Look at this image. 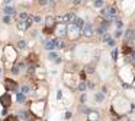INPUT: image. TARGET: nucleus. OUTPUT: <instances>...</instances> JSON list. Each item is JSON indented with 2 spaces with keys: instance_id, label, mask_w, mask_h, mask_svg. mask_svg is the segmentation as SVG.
Masks as SVG:
<instances>
[{
  "instance_id": "13",
  "label": "nucleus",
  "mask_w": 135,
  "mask_h": 121,
  "mask_svg": "<svg viewBox=\"0 0 135 121\" xmlns=\"http://www.w3.org/2000/svg\"><path fill=\"white\" fill-rule=\"evenodd\" d=\"M48 56H49V59H55V61L58 59V55H57L55 52H49V55H48Z\"/></svg>"
},
{
  "instance_id": "4",
  "label": "nucleus",
  "mask_w": 135,
  "mask_h": 121,
  "mask_svg": "<svg viewBox=\"0 0 135 121\" xmlns=\"http://www.w3.org/2000/svg\"><path fill=\"white\" fill-rule=\"evenodd\" d=\"M5 86H6V89H9V91H12V89H16L18 88V84L15 82L13 79H5Z\"/></svg>"
},
{
  "instance_id": "22",
  "label": "nucleus",
  "mask_w": 135,
  "mask_h": 121,
  "mask_svg": "<svg viewBox=\"0 0 135 121\" xmlns=\"http://www.w3.org/2000/svg\"><path fill=\"white\" fill-rule=\"evenodd\" d=\"M28 91H29V86H28V85L22 86V92H23V94H25V92H28Z\"/></svg>"
},
{
  "instance_id": "25",
  "label": "nucleus",
  "mask_w": 135,
  "mask_h": 121,
  "mask_svg": "<svg viewBox=\"0 0 135 121\" xmlns=\"http://www.w3.org/2000/svg\"><path fill=\"white\" fill-rule=\"evenodd\" d=\"M60 35H65V28L64 26H61V29H60Z\"/></svg>"
},
{
  "instance_id": "19",
  "label": "nucleus",
  "mask_w": 135,
  "mask_h": 121,
  "mask_svg": "<svg viewBox=\"0 0 135 121\" xmlns=\"http://www.w3.org/2000/svg\"><path fill=\"white\" fill-rule=\"evenodd\" d=\"M122 26H123V23L121 22V20H116V28H118V30H122Z\"/></svg>"
},
{
  "instance_id": "23",
  "label": "nucleus",
  "mask_w": 135,
  "mask_h": 121,
  "mask_svg": "<svg viewBox=\"0 0 135 121\" xmlns=\"http://www.w3.org/2000/svg\"><path fill=\"white\" fill-rule=\"evenodd\" d=\"M121 35H122V30H116L115 32V38H121Z\"/></svg>"
},
{
  "instance_id": "16",
  "label": "nucleus",
  "mask_w": 135,
  "mask_h": 121,
  "mask_svg": "<svg viewBox=\"0 0 135 121\" xmlns=\"http://www.w3.org/2000/svg\"><path fill=\"white\" fill-rule=\"evenodd\" d=\"M96 32H97V33H100V35H102V33H105V32H106V28H105V26H100V28L97 29Z\"/></svg>"
},
{
  "instance_id": "24",
  "label": "nucleus",
  "mask_w": 135,
  "mask_h": 121,
  "mask_svg": "<svg viewBox=\"0 0 135 121\" xmlns=\"http://www.w3.org/2000/svg\"><path fill=\"white\" fill-rule=\"evenodd\" d=\"M112 56H113V59H116V58H118V51H116V49L112 52Z\"/></svg>"
},
{
  "instance_id": "32",
  "label": "nucleus",
  "mask_w": 135,
  "mask_h": 121,
  "mask_svg": "<svg viewBox=\"0 0 135 121\" xmlns=\"http://www.w3.org/2000/svg\"><path fill=\"white\" fill-rule=\"evenodd\" d=\"M57 95H58V98H61V97H63V92L58 91V92H57Z\"/></svg>"
},
{
  "instance_id": "15",
  "label": "nucleus",
  "mask_w": 135,
  "mask_h": 121,
  "mask_svg": "<svg viewBox=\"0 0 135 121\" xmlns=\"http://www.w3.org/2000/svg\"><path fill=\"white\" fill-rule=\"evenodd\" d=\"M19 68H20V65H15L12 68V72L13 74H19Z\"/></svg>"
},
{
  "instance_id": "6",
  "label": "nucleus",
  "mask_w": 135,
  "mask_h": 121,
  "mask_svg": "<svg viewBox=\"0 0 135 121\" xmlns=\"http://www.w3.org/2000/svg\"><path fill=\"white\" fill-rule=\"evenodd\" d=\"M45 49L54 51V49H55V42H54V40H47V42H45Z\"/></svg>"
},
{
  "instance_id": "34",
  "label": "nucleus",
  "mask_w": 135,
  "mask_h": 121,
  "mask_svg": "<svg viewBox=\"0 0 135 121\" xmlns=\"http://www.w3.org/2000/svg\"><path fill=\"white\" fill-rule=\"evenodd\" d=\"M25 121H28V120H25Z\"/></svg>"
},
{
  "instance_id": "27",
  "label": "nucleus",
  "mask_w": 135,
  "mask_h": 121,
  "mask_svg": "<svg viewBox=\"0 0 135 121\" xmlns=\"http://www.w3.org/2000/svg\"><path fill=\"white\" fill-rule=\"evenodd\" d=\"M34 69H35V66L32 65V66H29V68H28V72H29V74H32V72H34Z\"/></svg>"
},
{
  "instance_id": "12",
  "label": "nucleus",
  "mask_w": 135,
  "mask_h": 121,
  "mask_svg": "<svg viewBox=\"0 0 135 121\" xmlns=\"http://www.w3.org/2000/svg\"><path fill=\"white\" fill-rule=\"evenodd\" d=\"M16 99H18V102H23V101H25V95H23V94H18V95H16Z\"/></svg>"
},
{
  "instance_id": "18",
  "label": "nucleus",
  "mask_w": 135,
  "mask_h": 121,
  "mask_svg": "<svg viewBox=\"0 0 135 121\" xmlns=\"http://www.w3.org/2000/svg\"><path fill=\"white\" fill-rule=\"evenodd\" d=\"M54 32V26H47V29H45V33H52Z\"/></svg>"
},
{
  "instance_id": "14",
  "label": "nucleus",
  "mask_w": 135,
  "mask_h": 121,
  "mask_svg": "<svg viewBox=\"0 0 135 121\" xmlns=\"http://www.w3.org/2000/svg\"><path fill=\"white\" fill-rule=\"evenodd\" d=\"M19 17H20V22H25V20L29 17V15H26V13H22V15H20Z\"/></svg>"
},
{
  "instance_id": "17",
  "label": "nucleus",
  "mask_w": 135,
  "mask_h": 121,
  "mask_svg": "<svg viewBox=\"0 0 135 121\" xmlns=\"http://www.w3.org/2000/svg\"><path fill=\"white\" fill-rule=\"evenodd\" d=\"M18 46H19V48H22V49H23V48H26V42H25V40H19Z\"/></svg>"
},
{
  "instance_id": "3",
  "label": "nucleus",
  "mask_w": 135,
  "mask_h": 121,
  "mask_svg": "<svg viewBox=\"0 0 135 121\" xmlns=\"http://www.w3.org/2000/svg\"><path fill=\"white\" fill-rule=\"evenodd\" d=\"M60 20H61L63 23H74V20H76V15H74V13H67V15H64Z\"/></svg>"
},
{
  "instance_id": "2",
  "label": "nucleus",
  "mask_w": 135,
  "mask_h": 121,
  "mask_svg": "<svg viewBox=\"0 0 135 121\" xmlns=\"http://www.w3.org/2000/svg\"><path fill=\"white\" fill-rule=\"evenodd\" d=\"M0 102H2V105H3L5 108H7V107H10V104H12V98H10L9 94H5V95L0 97Z\"/></svg>"
},
{
  "instance_id": "10",
  "label": "nucleus",
  "mask_w": 135,
  "mask_h": 121,
  "mask_svg": "<svg viewBox=\"0 0 135 121\" xmlns=\"http://www.w3.org/2000/svg\"><path fill=\"white\" fill-rule=\"evenodd\" d=\"M3 121H18V117L16 115H7Z\"/></svg>"
},
{
  "instance_id": "31",
  "label": "nucleus",
  "mask_w": 135,
  "mask_h": 121,
  "mask_svg": "<svg viewBox=\"0 0 135 121\" xmlns=\"http://www.w3.org/2000/svg\"><path fill=\"white\" fill-rule=\"evenodd\" d=\"M87 86H89V88H93V86H94V85H93V82H89Z\"/></svg>"
},
{
  "instance_id": "29",
  "label": "nucleus",
  "mask_w": 135,
  "mask_h": 121,
  "mask_svg": "<svg viewBox=\"0 0 135 121\" xmlns=\"http://www.w3.org/2000/svg\"><path fill=\"white\" fill-rule=\"evenodd\" d=\"M3 20H5L6 23H9V22H10V17H9V16H5V19H3Z\"/></svg>"
},
{
  "instance_id": "8",
  "label": "nucleus",
  "mask_w": 135,
  "mask_h": 121,
  "mask_svg": "<svg viewBox=\"0 0 135 121\" xmlns=\"http://www.w3.org/2000/svg\"><path fill=\"white\" fill-rule=\"evenodd\" d=\"M5 13L6 15H15V9H13L12 6H6L5 7Z\"/></svg>"
},
{
  "instance_id": "9",
  "label": "nucleus",
  "mask_w": 135,
  "mask_h": 121,
  "mask_svg": "<svg viewBox=\"0 0 135 121\" xmlns=\"http://www.w3.org/2000/svg\"><path fill=\"white\" fill-rule=\"evenodd\" d=\"M103 94H102V92H99V94H96V95H94V101H97V102H102V101H103Z\"/></svg>"
},
{
  "instance_id": "33",
  "label": "nucleus",
  "mask_w": 135,
  "mask_h": 121,
  "mask_svg": "<svg viewBox=\"0 0 135 121\" xmlns=\"http://www.w3.org/2000/svg\"><path fill=\"white\" fill-rule=\"evenodd\" d=\"M132 59L135 61V52H132Z\"/></svg>"
},
{
  "instance_id": "21",
  "label": "nucleus",
  "mask_w": 135,
  "mask_h": 121,
  "mask_svg": "<svg viewBox=\"0 0 135 121\" xmlns=\"http://www.w3.org/2000/svg\"><path fill=\"white\" fill-rule=\"evenodd\" d=\"M106 42H107V45H111V46H113V45H115V40H113V39H111V38H109V39L106 40Z\"/></svg>"
},
{
  "instance_id": "20",
  "label": "nucleus",
  "mask_w": 135,
  "mask_h": 121,
  "mask_svg": "<svg viewBox=\"0 0 135 121\" xmlns=\"http://www.w3.org/2000/svg\"><path fill=\"white\" fill-rule=\"evenodd\" d=\"M32 20H34V22H36V23H39V22H41V16H38V15H36V16L32 17Z\"/></svg>"
},
{
  "instance_id": "1",
  "label": "nucleus",
  "mask_w": 135,
  "mask_h": 121,
  "mask_svg": "<svg viewBox=\"0 0 135 121\" xmlns=\"http://www.w3.org/2000/svg\"><path fill=\"white\" fill-rule=\"evenodd\" d=\"M118 15V9L116 6H107L105 10H103V16H105V19L109 22V20H112L113 17Z\"/></svg>"
},
{
  "instance_id": "7",
  "label": "nucleus",
  "mask_w": 135,
  "mask_h": 121,
  "mask_svg": "<svg viewBox=\"0 0 135 121\" xmlns=\"http://www.w3.org/2000/svg\"><path fill=\"white\" fill-rule=\"evenodd\" d=\"M68 32H70V33L73 35V33H77V32H80V29L77 28L74 23H71V25H70V28H68Z\"/></svg>"
},
{
  "instance_id": "26",
  "label": "nucleus",
  "mask_w": 135,
  "mask_h": 121,
  "mask_svg": "<svg viewBox=\"0 0 135 121\" xmlns=\"http://www.w3.org/2000/svg\"><path fill=\"white\" fill-rule=\"evenodd\" d=\"M38 5H42V6H45V5H52V3H49V2H38Z\"/></svg>"
},
{
  "instance_id": "5",
  "label": "nucleus",
  "mask_w": 135,
  "mask_h": 121,
  "mask_svg": "<svg viewBox=\"0 0 135 121\" xmlns=\"http://www.w3.org/2000/svg\"><path fill=\"white\" fill-rule=\"evenodd\" d=\"M82 32H83L84 36H92V35H93V26L87 23V25H84L82 28Z\"/></svg>"
},
{
  "instance_id": "11",
  "label": "nucleus",
  "mask_w": 135,
  "mask_h": 121,
  "mask_svg": "<svg viewBox=\"0 0 135 121\" xmlns=\"http://www.w3.org/2000/svg\"><path fill=\"white\" fill-rule=\"evenodd\" d=\"M103 5H105V3H103L102 0H94V2H93V6H94V7H102Z\"/></svg>"
},
{
  "instance_id": "28",
  "label": "nucleus",
  "mask_w": 135,
  "mask_h": 121,
  "mask_svg": "<svg viewBox=\"0 0 135 121\" xmlns=\"http://www.w3.org/2000/svg\"><path fill=\"white\" fill-rule=\"evenodd\" d=\"M78 88H80L82 91H83V89H86V84H80V86H78Z\"/></svg>"
},
{
  "instance_id": "30",
  "label": "nucleus",
  "mask_w": 135,
  "mask_h": 121,
  "mask_svg": "<svg viewBox=\"0 0 135 121\" xmlns=\"http://www.w3.org/2000/svg\"><path fill=\"white\" fill-rule=\"evenodd\" d=\"M29 61H36V56H35V55H31V56H29Z\"/></svg>"
}]
</instances>
